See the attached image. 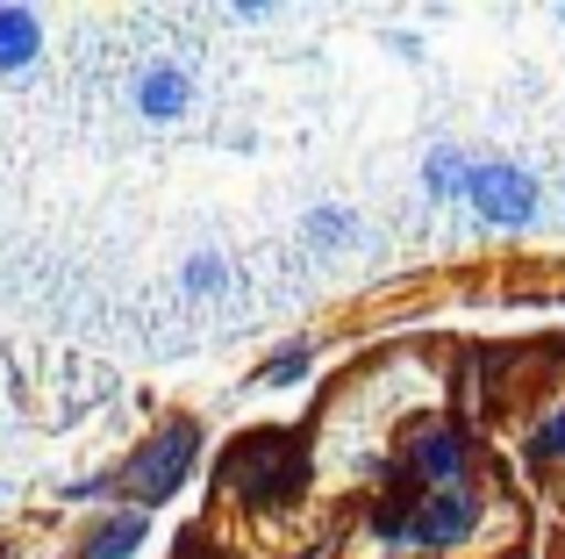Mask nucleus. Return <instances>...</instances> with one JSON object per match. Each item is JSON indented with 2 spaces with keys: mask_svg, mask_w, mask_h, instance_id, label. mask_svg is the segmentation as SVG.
<instances>
[{
  "mask_svg": "<svg viewBox=\"0 0 565 559\" xmlns=\"http://www.w3.org/2000/svg\"><path fill=\"white\" fill-rule=\"evenodd\" d=\"M308 488V445L294 431H279V423H258V431L230 437L215 460V495L236 509H250V517H279V509H294Z\"/></svg>",
  "mask_w": 565,
  "mask_h": 559,
  "instance_id": "obj_1",
  "label": "nucleus"
},
{
  "mask_svg": "<svg viewBox=\"0 0 565 559\" xmlns=\"http://www.w3.org/2000/svg\"><path fill=\"white\" fill-rule=\"evenodd\" d=\"M201 460H207V423L201 416H158L151 431L115 460V503L143 509V517L180 503L186 481L201 474Z\"/></svg>",
  "mask_w": 565,
  "mask_h": 559,
  "instance_id": "obj_2",
  "label": "nucleus"
},
{
  "mask_svg": "<svg viewBox=\"0 0 565 559\" xmlns=\"http://www.w3.org/2000/svg\"><path fill=\"white\" fill-rule=\"evenodd\" d=\"M472 460H480V445L458 416H415L394 445V474L408 488H458V481H472Z\"/></svg>",
  "mask_w": 565,
  "mask_h": 559,
  "instance_id": "obj_3",
  "label": "nucleus"
},
{
  "mask_svg": "<svg viewBox=\"0 0 565 559\" xmlns=\"http://www.w3.org/2000/svg\"><path fill=\"white\" fill-rule=\"evenodd\" d=\"M487 524V495L472 481L458 488H423L415 495V517H408V552L423 559H444V552H466Z\"/></svg>",
  "mask_w": 565,
  "mask_h": 559,
  "instance_id": "obj_4",
  "label": "nucleus"
},
{
  "mask_svg": "<svg viewBox=\"0 0 565 559\" xmlns=\"http://www.w3.org/2000/svg\"><path fill=\"white\" fill-rule=\"evenodd\" d=\"M466 209L480 215L487 230H530L544 209V187L523 158H472V187H466Z\"/></svg>",
  "mask_w": 565,
  "mask_h": 559,
  "instance_id": "obj_5",
  "label": "nucleus"
},
{
  "mask_svg": "<svg viewBox=\"0 0 565 559\" xmlns=\"http://www.w3.org/2000/svg\"><path fill=\"white\" fill-rule=\"evenodd\" d=\"M129 108L143 115V123L172 129L193 115V72L180 57H151V65H137V80H129Z\"/></svg>",
  "mask_w": 565,
  "mask_h": 559,
  "instance_id": "obj_6",
  "label": "nucleus"
},
{
  "mask_svg": "<svg viewBox=\"0 0 565 559\" xmlns=\"http://www.w3.org/2000/svg\"><path fill=\"white\" fill-rule=\"evenodd\" d=\"M143 546H151V517L129 503H108L86 517V531L65 546V559H143Z\"/></svg>",
  "mask_w": 565,
  "mask_h": 559,
  "instance_id": "obj_7",
  "label": "nucleus"
},
{
  "mask_svg": "<svg viewBox=\"0 0 565 559\" xmlns=\"http://www.w3.org/2000/svg\"><path fill=\"white\" fill-rule=\"evenodd\" d=\"M36 57H43V14L22 8V0H8V8H0V80L29 72Z\"/></svg>",
  "mask_w": 565,
  "mask_h": 559,
  "instance_id": "obj_8",
  "label": "nucleus"
},
{
  "mask_svg": "<svg viewBox=\"0 0 565 559\" xmlns=\"http://www.w3.org/2000/svg\"><path fill=\"white\" fill-rule=\"evenodd\" d=\"M308 373H316V337H287V345H273L258 366H250V388L287 394V388H301Z\"/></svg>",
  "mask_w": 565,
  "mask_h": 559,
  "instance_id": "obj_9",
  "label": "nucleus"
},
{
  "mask_svg": "<svg viewBox=\"0 0 565 559\" xmlns=\"http://www.w3.org/2000/svg\"><path fill=\"white\" fill-rule=\"evenodd\" d=\"M472 187V151H458V144H429L423 151V194L437 201V209H451V201H466Z\"/></svg>",
  "mask_w": 565,
  "mask_h": 559,
  "instance_id": "obj_10",
  "label": "nucleus"
},
{
  "mask_svg": "<svg viewBox=\"0 0 565 559\" xmlns=\"http://www.w3.org/2000/svg\"><path fill=\"white\" fill-rule=\"evenodd\" d=\"M359 238H365V223L344 209V201H316V209L301 215V244L308 252H351Z\"/></svg>",
  "mask_w": 565,
  "mask_h": 559,
  "instance_id": "obj_11",
  "label": "nucleus"
},
{
  "mask_svg": "<svg viewBox=\"0 0 565 559\" xmlns=\"http://www.w3.org/2000/svg\"><path fill=\"white\" fill-rule=\"evenodd\" d=\"M230 259L222 252H193V259H180V294L186 302H215V294H230Z\"/></svg>",
  "mask_w": 565,
  "mask_h": 559,
  "instance_id": "obj_12",
  "label": "nucleus"
},
{
  "mask_svg": "<svg viewBox=\"0 0 565 559\" xmlns=\"http://www.w3.org/2000/svg\"><path fill=\"white\" fill-rule=\"evenodd\" d=\"M523 460L537 466V474H552V466H565V402H552L537 423H530V437H523Z\"/></svg>",
  "mask_w": 565,
  "mask_h": 559,
  "instance_id": "obj_13",
  "label": "nucleus"
},
{
  "mask_svg": "<svg viewBox=\"0 0 565 559\" xmlns=\"http://www.w3.org/2000/svg\"><path fill=\"white\" fill-rule=\"evenodd\" d=\"M57 503H94V509H108L115 503V466H94V474H72V481H57Z\"/></svg>",
  "mask_w": 565,
  "mask_h": 559,
  "instance_id": "obj_14",
  "label": "nucleus"
},
{
  "mask_svg": "<svg viewBox=\"0 0 565 559\" xmlns=\"http://www.w3.org/2000/svg\"><path fill=\"white\" fill-rule=\"evenodd\" d=\"M273 0H236V8H230V22H273Z\"/></svg>",
  "mask_w": 565,
  "mask_h": 559,
  "instance_id": "obj_15",
  "label": "nucleus"
},
{
  "mask_svg": "<svg viewBox=\"0 0 565 559\" xmlns=\"http://www.w3.org/2000/svg\"><path fill=\"white\" fill-rule=\"evenodd\" d=\"M386 51L394 57H423V36H415V29H386Z\"/></svg>",
  "mask_w": 565,
  "mask_h": 559,
  "instance_id": "obj_16",
  "label": "nucleus"
},
{
  "mask_svg": "<svg viewBox=\"0 0 565 559\" xmlns=\"http://www.w3.org/2000/svg\"><path fill=\"white\" fill-rule=\"evenodd\" d=\"M408 559H423V552H408Z\"/></svg>",
  "mask_w": 565,
  "mask_h": 559,
  "instance_id": "obj_17",
  "label": "nucleus"
}]
</instances>
